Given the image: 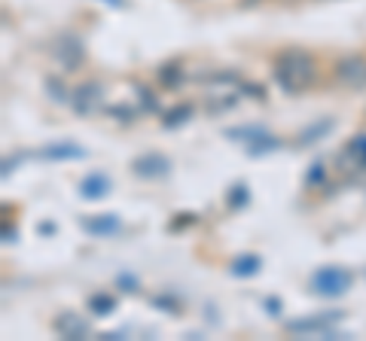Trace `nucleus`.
Segmentation results:
<instances>
[{
	"label": "nucleus",
	"instance_id": "22",
	"mask_svg": "<svg viewBox=\"0 0 366 341\" xmlns=\"http://www.w3.org/2000/svg\"><path fill=\"white\" fill-rule=\"evenodd\" d=\"M46 91H49V98H52V101H58V104H67V101L74 98V95L67 91V86H65V82H61L58 77H49V79H46Z\"/></svg>",
	"mask_w": 366,
	"mask_h": 341
},
{
	"label": "nucleus",
	"instance_id": "6",
	"mask_svg": "<svg viewBox=\"0 0 366 341\" xmlns=\"http://www.w3.org/2000/svg\"><path fill=\"white\" fill-rule=\"evenodd\" d=\"M168 159L159 156V152H144V156H138L131 162V171H135V177L140 180H156V177H165L168 174Z\"/></svg>",
	"mask_w": 366,
	"mask_h": 341
},
{
	"label": "nucleus",
	"instance_id": "15",
	"mask_svg": "<svg viewBox=\"0 0 366 341\" xmlns=\"http://www.w3.org/2000/svg\"><path fill=\"white\" fill-rule=\"evenodd\" d=\"M333 131V119L330 116H323V119H318L314 125H309L302 134H299V147H311L314 140H321L323 134H330Z\"/></svg>",
	"mask_w": 366,
	"mask_h": 341
},
{
	"label": "nucleus",
	"instance_id": "19",
	"mask_svg": "<svg viewBox=\"0 0 366 341\" xmlns=\"http://www.w3.org/2000/svg\"><path fill=\"white\" fill-rule=\"evenodd\" d=\"M345 156L354 159V164L366 168V134H357V138L348 140V147H345Z\"/></svg>",
	"mask_w": 366,
	"mask_h": 341
},
{
	"label": "nucleus",
	"instance_id": "21",
	"mask_svg": "<svg viewBox=\"0 0 366 341\" xmlns=\"http://www.w3.org/2000/svg\"><path fill=\"white\" fill-rule=\"evenodd\" d=\"M260 134H266V128H260V125H241V128H229V131H226V138H229V140L250 143V140H257Z\"/></svg>",
	"mask_w": 366,
	"mask_h": 341
},
{
	"label": "nucleus",
	"instance_id": "4",
	"mask_svg": "<svg viewBox=\"0 0 366 341\" xmlns=\"http://www.w3.org/2000/svg\"><path fill=\"white\" fill-rule=\"evenodd\" d=\"M345 314L342 311H321L314 317H302V320H287L284 329H287L290 335H327L333 323H339Z\"/></svg>",
	"mask_w": 366,
	"mask_h": 341
},
{
	"label": "nucleus",
	"instance_id": "20",
	"mask_svg": "<svg viewBox=\"0 0 366 341\" xmlns=\"http://www.w3.org/2000/svg\"><path fill=\"white\" fill-rule=\"evenodd\" d=\"M189 116H192V107H189V104H180V107H174V110H168V113H165V119H162V125H165V128L187 125Z\"/></svg>",
	"mask_w": 366,
	"mask_h": 341
},
{
	"label": "nucleus",
	"instance_id": "14",
	"mask_svg": "<svg viewBox=\"0 0 366 341\" xmlns=\"http://www.w3.org/2000/svg\"><path fill=\"white\" fill-rule=\"evenodd\" d=\"M260 265H262L260 256H238V259H232L229 274L232 277H253V274H260Z\"/></svg>",
	"mask_w": 366,
	"mask_h": 341
},
{
	"label": "nucleus",
	"instance_id": "2",
	"mask_svg": "<svg viewBox=\"0 0 366 341\" xmlns=\"http://www.w3.org/2000/svg\"><path fill=\"white\" fill-rule=\"evenodd\" d=\"M351 284H354V274L348 272V268H342V265H323V268H318V272L311 274L309 289H311L314 296H323V298H339V296L348 293Z\"/></svg>",
	"mask_w": 366,
	"mask_h": 341
},
{
	"label": "nucleus",
	"instance_id": "11",
	"mask_svg": "<svg viewBox=\"0 0 366 341\" xmlns=\"http://www.w3.org/2000/svg\"><path fill=\"white\" fill-rule=\"evenodd\" d=\"M119 216L116 213H95V216H86L83 220V229L95 237H107V235H116L119 232Z\"/></svg>",
	"mask_w": 366,
	"mask_h": 341
},
{
	"label": "nucleus",
	"instance_id": "26",
	"mask_svg": "<svg viewBox=\"0 0 366 341\" xmlns=\"http://www.w3.org/2000/svg\"><path fill=\"white\" fill-rule=\"evenodd\" d=\"M238 91L241 95H248V98H253V101H266V89H262L260 82H241Z\"/></svg>",
	"mask_w": 366,
	"mask_h": 341
},
{
	"label": "nucleus",
	"instance_id": "30",
	"mask_svg": "<svg viewBox=\"0 0 366 341\" xmlns=\"http://www.w3.org/2000/svg\"><path fill=\"white\" fill-rule=\"evenodd\" d=\"M266 308H269V311H272V317H278V314H281V305H278V302H274V298H266Z\"/></svg>",
	"mask_w": 366,
	"mask_h": 341
},
{
	"label": "nucleus",
	"instance_id": "5",
	"mask_svg": "<svg viewBox=\"0 0 366 341\" xmlns=\"http://www.w3.org/2000/svg\"><path fill=\"white\" fill-rule=\"evenodd\" d=\"M70 104H74L79 116H95V113L104 107V89H101V82H83V86L74 91Z\"/></svg>",
	"mask_w": 366,
	"mask_h": 341
},
{
	"label": "nucleus",
	"instance_id": "24",
	"mask_svg": "<svg viewBox=\"0 0 366 341\" xmlns=\"http://www.w3.org/2000/svg\"><path fill=\"white\" fill-rule=\"evenodd\" d=\"M135 91H138L140 110H147V113H152V110H159V98H156V95H152V91H150L147 86H140V82H135Z\"/></svg>",
	"mask_w": 366,
	"mask_h": 341
},
{
	"label": "nucleus",
	"instance_id": "12",
	"mask_svg": "<svg viewBox=\"0 0 366 341\" xmlns=\"http://www.w3.org/2000/svg\"><path fill=\"white\" fill-rule=\"evenodd\" d=\"M156 79L162 89H177L183 79H187V74H183V65L180 61H168V65H162L156 70Z\"/></svg>",
	"mask_w": 366,
	"mask_h": 341
},
{
	"label": "nucleus",
	"instance_id": "29",
	"mask_svg": "<svg viewBox=\"0 0 366 341\" xmlns=\"http://www.w3.org/2000/svg\"><path fill=\"white\" fill-rule=\"evenodd\" d=\"M189 223H192V213H183V220H174L171 229H180V225H189Z\"/></svg>",
	"mask_w": 366,
	"mask_h": 341
},
{
	"label": "nucleus",
	"instance_id": "3",
	"mask_svg": "<svg viewBox=\"0 0 366 341\" xmlns=\"http://www.w3.org/2000/svg\"><path fill=\"white\" fill-rule=\"evenodd\" d=\"M333 77L339 86L351 89V91H360L366 89V58L363 55H345L336 61L333 67Z\"/></svg>",
	"mask_w": 366,
	"mask_h": 341
},
{
	"label": "nucleus",
	"instance_id": "16",
	"mask_svg": "<svg viewBox=\"0 0 366 341\" xmlns=\"http://www.w3.org/2000/svg\"><path fill=\"white\" fill-rule=\"evenodd\" d=\"M89 311L95 314V317H107V314H113L116 311V298L110 296V293H95V296H89Z\"/></svg>",
	"mask_w": 366,
	"mask_h": 341
},
{
	"label": "nucleus",
	"instance_id": "32",
	"mask_svg": "<svg viewBox=\"0 0 366 341\" xmlns=\"http://www.w3.org/2000/svg\"><path fill=\"white\" fill-rule=\"evenodd\" d=\"M104 4H113V6H122V0H104Z\"/></svg>",
	"mask_w": 366,
	"mask_h": 341
},
{
	"label": "nucleus",
	"instance_id": "13",
	"mask_svg": "<svg viewBox=\"0 0 366 341\" xmlns=\"http://www.w3.org/2000/svg\"><path fill=\"white\" fill-rule=\"evenodd\" d=\"M238 95L241 91H220V95H208L205 110L214 113V116H217V113H226V110H232L238 104Z\"/></svg>",
	"mask_w": 366,
	"mask_h": 341
},
{
	"label": "nucleus",
	"instance_id": "23",
	"mask_svg": "<svg viewBox=\"0 0 366 341\" xmlns=\"http://www.w3.org/2000/svg\"><path fill=\"white\" fill-rule=\"evenodd\" d=\"M226 201H229V208H232V211L244 208V204L250 201V192H248V186H244V183H235V186H232V189H229Z\"/></svg>",
	"mask_w": 366,
	"mask_h": 341
},
{
	"label": "nucleus",
	"instance_id": "17",
	"mask_svg": "<svg viewBox=\"0 0 366 341\" xmlns=\"http://www.w3.org/2000/svg\"><path fill=\"white\" fill-rule=\"evenodd\" d=\"M104 113L110 119H116V122H138L144 110L135 107V104H110V107H104Z\"/></svg>",
	"mask_w": 366,
	"mask_h": 341
},
{
	"label": "nucleus",
	"instance_id": "8",
	"mask_svg": "<svg viewBox=\"0 0 366 341\" xmlns=\"http://www.w3.org/2000/svg\"><path fill=\"white\" fill-rule=\"evenodd\" d=\"M83 43H79L77 37H61L58 40V46H55V58L61 61V67L65 70H77L79 65H83Z\"/></svg>",
	"mask_w": 366,
	"mask_h": 341
},
{
	"label": "nucleus",
	"instance_id": "10",
	"mask_svg": "<svg viewBox=\"0 0 366 341\" xmlns=\"http://www.w3.org/2000/svg\"><path fill=\"white\" fill-rule=\"evenodd\" d=\"M110 192V177L101 171H92L83 177V183H79V195H83L86 201H101L104 195Z\"/></svg>",
	"mask_w": 366,
	"mask_h": 341
},
{
	"label": "nucleus",
	"instance_id": "28",
	"mask_svg": "<svg viewBox=\"0 0 366 341\" xmlns=\"http://www.w3.org/2000/svg\"><path fill=\"white\" fill-rule=\"evenodd\" d=\"M119 286H126L122 293H138V281H131L128 274H122V277H119Z\"/></svg>",
	"mask_w": 366,
	"mask_h": 341
},
{
	"label": "nucleus",
	"instance_id": "9",
	"mask_svg": "<svg viewBox=\"0 0 366 341\" xmlns=\"http://www.w3.org/2000/svg\"><path fill=\"white\" fill-rule=\"evenodd\" d=\"M55 332L61 335V338H67V341H77V338H86L89 335V323L79 314H74V311H65L61 317H55Z\"/></svg>",
	"mask_w": 366,
	"mask_h": 341
},
{
	"label": "nucleus",
	"instance_id": "7",
	"mask_svg": "<svg viewBox=\"0 0 366 341\" xmlns=\"http://www.w3.org/2000/svg\"><path fill=\"white\" fill-rule=\"evenodd\" d=\"M86 156H89L86 147H79L74 140H55L40 150V159H52V162H74V159H86Z\"/></svg>",
	"mask_w": 366,
	"mask_h": 341
},
{
	"label": "nucleus",
	"instance_id": "25",
	"mask_svg": "<svg viewBox=\"0 0 366 341\" xmlns=\"http://www.w3.org/2000/svg\"><path fill=\"white\" fill-rule=\"evenodd\" d=\"M327 164H323V162H314L311 164V171L309 174H305V186H321L323 180H327Z\"/></svg>",
	"mask_w": 366,
	"mask_h": 341
},
{
	"label": "nucleus",
	"instance_id": "31",
	"mask_svg": "<svg viewBox=\"0 0 366 341\" xmlns=\"http://www.w3.org/2000/svg\"><path fill=\"white\" fill-rule=\"evenodd\" d=\"M16 241V232H9V229H4V244H13Z\"/></svg>",
	"mask_w": 366,
	"mask_h": 341
},
{
	"label": "nucleus",
	"instance_id": "18",
	"mask_svg": "<svg viewBox=\"0 0 366 341\" xmlns=\"http://www.w3.org/2000/svg\"><path fill=\"white\" fill-rule=\"evenodd\" d=\"M281 147V140L278 138H272V134L266 131V134H260L257 140H250L248 143V156H266V152H274Z\"/></svg>",
	"mask_w": 366,
	"mask_h": 341
},
{
	"label": "nucleus",
	"instance_id": "27",
	"mask_svg": "<svg viewBox=\"0 0 366 341\" xmlns=\"http://www.w3.org/2000/svg\"><path fill=\"white\" fill-rule=\"evenodd\" d=\"M152 305H156V308H165V311H171V314L177 311V302H174L171 296H156V298H152Z\"/></svg>",
	"mask_w": 366,
	"mask_h": 341
},
{
	"label": "nucleus",
	"instance_id": "1",
	"mask_svg": "<svg viewBox=\"0 0 366 341\" xmlns=\"http://www.w3.org/2000/svg\"><path fill=\"white\" fill-rule=\"evenodd\" d=\"M318 79V65L305 49H284L274 58V82L281 86L284 95H299L302 89H309Z\"/></svg>",
	"mask_w": 366,
	"mask_h": 341
}]
</instances>
